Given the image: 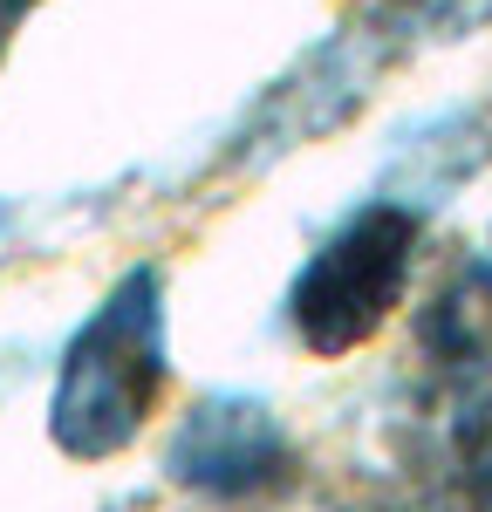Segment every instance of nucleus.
I'll return each instance as SVG.
<instances>
[{
    "instance_id": "2",
    "label": "nucleus",
    "mask_w": 492,
    "mask_h": 512,
    "mask_svg": "<svg viewBox=\"0 0 492 512\" xmlns=\"http://www.w3.org/2000/svg\"><path fill=\"white\" fill-rule=\"evenodd\" d=\"M417 226H424V212L410 198H369L315 246V260L301 267L287 294L294 335L315 355L363 349L390 321V308L404 301L410 260H417Z\"/></svg>"
},
{
    "instance_id": "1",
    "label": "nucleus",
    "mask_w": 492,
    "mask_h": 512,
    "mask_svg": "<svg viewBox=\"0 0 492 512\" xmlns=\"http://www.w3.org/2000/svg\"><path fill=\"white\" fill-rule=\"evenodd\" d=\"M164 390V287L151 267L123 274L62 355L48 431L69 458H110L144 431Z\"/></svg>"
},
{
    "instance_id": "5",
    "label": "nucleus",
    "mask_w": 492,
    "mask_h": 512,
    "mask_svg": "<svg viewBox=\"0 0 492 512\" xmlns=\"http://www.w3.org/2000/svg\"><path fill=\"white\" fill-rule=\"evenodd\" d=\"M21 7H28V0H0V21H14V14H21Z\"/></svg>"
},
{
    "instance_id": "4",
    "label": "nucleus",
    "mask_w": 492,
    "mask_h": 512,
    "mask_svg": "<svg viewBox=\"0 0 492 512\" xmlns=\"http://www.w3.org/2000/svg\"><path fill=\"white\" fill-rule=\"evenodd\" d=\"M451 21H492V0H458Z\"/></svg>"
},
{
    "instance_id": "3",
    "label": "nucleus",
    "mask_w": 492,
    "mask_h": 512,
    "mask_svg": "<svg viewBox=\"0 0 492 512\" xmlns=\"http://www.w3.org/2000/svg\"><path fill=\"white\" fill-rule=\"evenodd\" d=\"M281 458V424L246 396H219V403L192 410L171 444V472L185 485H205V492H253L281 472Z\"/></svg>"
}]
</instances>
